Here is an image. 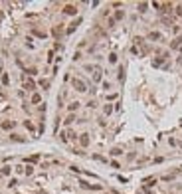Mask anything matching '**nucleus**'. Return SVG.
Returning a JSON list of instances; mask_svg holds the SVG:
<instances>
[{"instance_id":"obj_1","label":"nucleus","mask_w":182,"mask_h":194,"mask_svg":"<svg viewBox=\"0 0 182 194\" xmlns=\"http://www.w3.org/2000/svg\"><path fill=\"white\" fill-rule=\"evenodd\" d=\"M69 81H71V87H73L75 91H79V93H85V91H89V89H87V83H85L83 79H79V77H71Z\"/></svg>"},{"instance_id":"obj_2","label":"nucleus","mask_w":182,"mask_h":194,"mask_svg":"<svg viewBox=\"0 0 182 194\" xmlns=\"http://www.w3.org/2000/svg\"><path fill=\"white\" fill-rule=\"evenodd\" d=\"M79 184H81V188H85V190H93V192H103V186L101 184H91L87 180H79Z\"/></svg>"},{"instance_id":"obj_3","label":"nucleus","mask_w":182,"mask_h":194,"mask_svg":"<svg viewBox=\"0 0 182 194\" xmlns=\"http://www.w3.org/2000/svg\"><path fill=\"white\" fill-rule=\"evenodd\" d=\"M22 87H24L26 91H30V93H34V91L38 89V83H36L34 79H30V77H24V83H22Z\"/></svg>"},{"instance_id":"obj_4","label":"nucleus","mask_w":182,"mask_h":194,"mask_svg":"<svg viewBox=\"0 0 182 194\" xmlns=\"http://www.w3.org/2000/svg\"><path fill=\"white\" fill-rule=\"evenodd\" d=\"M61 12H63L65 16H77V12H79V10H77V6H75V4H65Z\"/></svg>"},{"instance_id":"obj_5","label":"nucleus","mask_w":182,"mask_h":194,"mask_svg":"<svg viewBox=\"0 0 182 194\" xmlns=\"http://www.w3.org/2000/svg\"><path fill=\"white\" fill-rule=\"evenodd\" d=\"M77 139H79V147H81V149H87V147H89V135H87V133H81V135H77Z\"/></svg>"},{"instance_id":"obj_6","label":"nucleus","mask_w":182,"mask_h":194,"mask_svg":"<svg viewBox=\"0 0 182 194\" xmlns=\"http://www.w3.org/2000/svg\"><path fill=\"white\" fill-rule=\"evenodd\" d=\"M79 24H81V18H75V20H73V22H71L69 26H67V30H65V34H73V32H75V28H77Z\"/></svg>"},{"instance_id":"obj_7","label":"nucleus","mask_w":182,"mask_h":194,"mask_svg":"<svg viewBox=\"0 0 182 194\" xmlns=\"http://www.w3.org/2000/svg\"><path fill=\"white\" fill-rule=\"evenodd\" d=\"M30 103H32V105H42V95H40L38 91H34L32 97H30Z\"/></svg>"},{"instance_id":"obj_8","label":"nucleus","mask_w":182,"mask_h":194,"mask_svg":"<svg viewBox=\"0 0 182 194\" xmlns=\"http://www.w3.org/2000/svg\"><path fill=\"white\" fill-rule=\"evenodd\" d=\"M148 40H152V42H160L162 40V34L160 32H156V30H152V32H148V36H146Z\"/></svg>"},{"instance_id":"obj_9","label":"nucleus","mask_w":182,"mask_h":194,"mask_svg":"<svg viewBox=\"0 0 182 194\" xmlns=\"http://www.w3.org/2000/svg\"><path fill=\"white\" fill-rule=\"evenodd\" d=\"M101 77H103V70H101L99 66H95V73H93V81H95V83H99V81H101Z\"/></svg>"},{"instance_id":"obj_10","label":"nucleus","mask_w":182,"mask_h":194,"mask_svg":"<svg viewBox=\"0 0 182 194\" xmlns=\"http://www.w3.org/2000/svg\"><path fill=\"white\" fill-rule=\"evenodd\" d=\"M79 107H81V103H79V101H71V103L67 105V113H75Z\"/></svg>"},{"instance_id":"obj_11","label":"nucleus","mask_w":182,"mask_h":194,"mask_svg":"<svg viewBox=\"0 0 182 194\" xmlns=\"http://www.w3.org/2000/svg\"><path fill=\"white\" fill-rule=\"evenodd\" d=\"M14 125H16L14 121H2V123H0V129H4V131H12Z\"/></svg>"},{"instance_id":"obj_12","label":"nucleus","mask_w":182,"mask_h":194,"mask_svg":"<svg viewBox=\"0 0 182 194\" xmlns=\"http://www.w3.org/2000/svg\"><path fill=\"white\" fill-rule=\"evenodd\" d=\"M10 141H14V143H26V137H22L18 133H10Z\"/></svg>"},{"instance_id":"obj_13","label":"nucleus","mask_w":182,"mask_h":194,"mask_svg":"<svg viewBox=\"0 0 182 194\" xmlns=\"http://www.w3.org/2000/svg\"><path fill=\"white\" fill-rule=\"evenodd\" d=\"M180 46H182V36H176V38L170 42V48L172 50H180Z\"/></svg>"},{"instance_id":"obj_14","label":"nucleus","mask_w":182,"mask_h":194,"mask_svg":"<svg viewBox=\"0 0 182 194\" xmlns=\"http://www.w3.org/2000/svg\"><path fill=\"white\" fill-rule=\"evenodd\" d=\"M75 119H77V117H75V113H67L65 121H63V125H65V127L69 129V125H71V123H75Z\"/></svg>"},{"instance_id":"obj_15","label":"nucleus","mask_w":182,"mask_h":194,"mask_svg":"<svg viewBox=\"0 0 182 194\" xmlns=\"http://www.w3.org/2000/svg\"><path fill=\"white\" fill-rule=\"evenodd\" d=\"M172 8H174V6H172L170 2H166V4H162V6H160V12H162V14H170V12H172Z\"/></svg>"},{"instance_id":"obj_16","label":"nucleus","mask_w":182,"mask_h":194,"mask_svg":"<svg viewBox=\"0 0 182 194\" xmlns=\"http://www.w3.org/2000/svg\"><path fill=\"white\" fill-rule=\"evenodd\" d=\"M24 127H26V129H28V131H30L32 135L36 133V125H34V123H32L30 119H26V121H24Z\"/></svg>"},{"instance_id":"obj_17","label":"nucleus","mask_w":182,"mask_h":194,"mask_svg":"<svg viewBox=\"0 0 182 194\" xmlns=\"http://www.w3.org/2000/svg\"><path fill=\"white\" fill-rule=\"evenodd\" d=\"M136 10H138L140 14H144V12L148 10V2H138V4H136Z\"/></svg>"},{"instance_id":"obj_18","label":"nucleus","mask_w":182,"mask_h":194,"mask_svg":"<svg viewBox=\"0 0 182 194\" xmlns=\"http://www.w3.org/2000/svg\"><path fill=\"white\" fill-rule=\"evenodd\" d=\"M113 18H115V22H119V20H123L125 18V10H115V14H113Z\"/></svg>"},{"instance_id":"obj_19","label":"nucleus","mask_w":182,"mask_h":194,"mask_svg":"<svg viewBox=\"0 0 182 194\" xmlns=\"http://www.w3.org/2000/svg\"><path fill=\"white\" fill-rule=\"evenodd\" d=\"M107 60H109V64H111V66H115V64H117V60H119L117 52H111V54L107 56Z\"/></svg>"},{"instance_id":"obj_20","label":"nucleus","mask_w":182,"mask_h":194,"mask_svg":"<svg viewBox=\"0 0 182 194\" xmlns=\"http://www.w3.org/2000/svg\"><path fill=\"white\" fill-rule=\"evenodd\" d=\"M10 174H12V166H8V164H6V166H2V168H0V176H10Z\"/></svg>"},{"instance_id":"obj_21","label":"nucleus","mask_w":182,"mask_h":194,"mask_svg":"<svg viewBox=\"0 0 182 194\" xmlns=\"http://www.w3.org/2000/svg\"><path fill=\"white\" fill-rule=\"evenodd\" d=\"M113 111H115V107H113L111 103H107V105H103V115H105V117H107V115H111Z\"/></svg>"},{"instance_id":"obj_22","label":"nucleus","mask_w":182,"mask_h":194,"mask_svg":"<svg viewBox=\"0 0 182 194\" xmlns=\"http://www.w3.org/2000/svg\"><path fill=\"white\" fill-rule=\"evenodd\" d=\"M109 155L111 156H121L123 155V149H121V147H113V149L109 151Z\"/></svg>"},{"instance_id":"obj_23","label":"nucleus","mask_w":182,"mask_h":194,"mask_svg":"<svg viewBox=\"0 0 182 194\" xmlns=\"http://www.w3.org/2000/svg\"><path fill=\"white\" fill-rule=\"evenodd\" d=\"M26 162H30V164L40 162V155H30V156H26Z\"/></svg>"},{"instance_id":"obj_24","label":"nucleus","mask_w":182,"mask_h":194,"mask_svg":"<svg viewBox=\"0 0 182 194\" xmlns=\"http://www.w3.org/2000/svg\"><path fill=\"white\" fill-rule=\"evenodd\" d=\"M38 85H40L44 91H47V89H49V79H38Z\"/></svg>"},{"instance_id":"obj_25","label":"nucleus","mask_w":182,"mask_h":194,"mask_svg":"<svg viewBox=\"0 0 182 194\" xmlns=\"http://www.w3.org/2000/svg\"><path fill=\"white\" fill-rule=\"evenodd\" d=\"M61 32H63V28H61V26H53V28H51V36H55V38H59V36H61Z\"/></svg>"},{"instance_id":"obj_26","label":"nucleus","mask_w":182,"mask_h":194,"mask_svg":"<svg viewBox=\"0 0 182 194\" xmlns=\"http://www.w3.org/2000/svg\"><path fill=\"white\" fill-rule=\"evenodd\" d=\"M154 182H156V176H148V178H144V180H142V184H144V186H154Z\"/></svg>"},{"instance_id":"obj_27","label":"nucleus","mask_w":182,"mask_h":194,"mask_svg":"<svg viewBox=\"0 0 182 194\" xmlns=\"http://www.w3.org/2000/svg\"><path fill=\"white\" fill-rule=\"evenodd\" d=\"M65 137H67V139H77V133H75L73 129H65Z\"/></svg>"},{"instance_id":"obj_28","label":"nucleus","mask_w":182,"mask_h":194,"mask_svg":"<svg viewBox=\"0 0 182 194\" xmlns=\"http://www.w3.org/2000/svg\"><path fill=\"white\" fill-rule=\"evenodd\" d=\"M24 174H26V176H32V174H34V166H32V164L24 166Z\"/></svg>"},{"instance_id":"obj_29","label":"nucleus","mask_w":182,"mask_h":194,"mask_svg":"<svg viewBox=\"0 0 182 194\" xmlns=\"http://www.w3.org/2000/svg\"><path fill=\"white\" fill-rule=\"evenodd\" d=\"M119 81H125V66H119Z\"/></svg>"},{"instance_id":"obj_30","label":"nucleus","mask_w":182,"mask_h":194,"mask_svg":"<svg viewBox=\"0 0 182 194\" xmlns=\"http://www.w3.org/2000/svg\"><path fill=\"white\" fill-rule=\"evenodd\" d=\"M24 73H28V75H36V73H38V68H26Z\"/></svg>"},{"instance_id":"obj_31","label":"nucleus","mask_w":182,"mask_h":194,"mask_svg":"<svg viewBox=\"0 0 182 194\" xmlns=\"http://www.w3.org/2000/svg\"><path fill=\"white\" fill-rule=\"evenodd\" d=\"M174 176H176V172H170V174H164L162 180H164V182H170V180H174Z\"/></svg>"},{"instance_id":"obj_32","label":"nucleus","mask_w":182,"mask_h":194,"mask_svg":"<svg viewBox=\"0 0 182 194\" xmlns=\"http://www.w3.org/2000/svg\"><path fill=\"white\" fill-rule=\"evenodd\" d=\"M174 14H176L178 18H182V4H176V6H174Z\"/></svg>"},{"instance_id":"obj_33","label":"nucleus","mask_w":182,"mask_h":194,"mask_svg":"<svg viewBox=\"0 0 182 194\" xmlns=\"http://www.w3.org/2000/svg\"><path fill=\"white\" fill-rule=\"evenodd\" d=\"M115 26H117L115 18H107V28H115Z\"/></svg>"},{"instance_id":"obj_34","label":"nucleus","mask_w":182,"mask_h":194,"mask_svg":"<svg viewBox=\"0 0 182 194\" xmlns=\"http://www.w3.org/2000/svg\"><path fill=\"white\" fill-rule=\"evenodd\" d=\"M32 34L38 36V38H46V32H42V30H32Z\"/></svg>"},{"instance_id":"obj_35","label":"nucleus","mask_w":182,"mask_h":194,"mask_svg":"<svg viewBox=\"0 0 182 194\" xmlns=\"http://www.w3.org/2000/svg\"><path fill=\"white\" fill-rule=\"evenodd\" d=\"M168 145H170V147H178V141H176L174 137H168Z\"/></svg>"},{"instance_id":"obj_36","label":"nucleus","mask_w":182,"mask_h":194,"mask_svg":"<svg viewBox=\"0 0 182 194\" xmlns=\"http://www.w3.org/2000/svg\"><path fill=\"white\" fill-rule=\"evenodd\" d=\"M83 70H85V72H95V66H91V64H85V66H83Z\"/></svg>"},{"instance_id":"obj_37","label":"nucleus","mask_w":182,"mask_h":194,"mask_svg":"<svg viewBox=\"0 0 182 194\" xmlns=\"http://www.w3.org/2000/svg\"><path fill=\"white\" fill-rule=\"evenodd\" d=\"M2 83H4V85H8V83H10V77H8V73H2Z\"/></svg>"},{"instance_id":"obj_38","label":"nucleus","mask_w":182,"mask_h":194,"mask_svg":"<svg viewBox=\"0 0 182 194\" xmlns=\"http://www.w3.org/2000/svg\"><path fill=\"white\" fill-rule=\"evenodd\" d=\"M87 107H89V109H95V107H97V101H95V99L87 101Z\"/></svg>"},{"instance_id":"obj_39","label":"nucleus","mask_w":182,"mask_h":194,"mask_svg":"<svg viewBox=\"0 0 182 194\" xmlns=\"http://www.w3.org/2000/svg\"><path fill=\"white\" fill-rule=\"evenodd\" d=\"M51 62H53V50L47 52V64H51Z\"/></svg>"},{"instance_id":"obj_40","label":"nucleus","mask_w":182,"mask_h":194,"mask_svg":"<svg viewBox=\"0 0 182 194\" xmlns=\"http://www.w3.org/2000/svg\"><path fill=\"white\" fill-rule=\"evenodd\" d=\"M79 60H81V52H79V50H77V52H75V54H73V62H79Z\"/></svg>"},{"instance_id":"obj_41","label":"nucleus","mask_w":182,"mask_h":194,"mask_svg":"<svg viewBox=\"0 0 182 194\" xmlns=\"http://www.w3.org/2000/svg\"><path fill=\"white\" fill-rule=\"evenodd\" d=\"M101 87H103L105 91H109V89H111V83H109V81H103V83H101Z\"/></svg>"},{"instance_id":"obj_42","label":"nucleus","mask_w":182,"mask_h":194,"mask_svg":"<svg viewBox=\"0 0 182 194\" xmlns=\"http://www.w3.org/2000/svg\"><path fill=\"white\" fill-rule=\"evenodd\" d=\"M16 184H18V180H16V178H10V182H8V186H10V188H16Z\"/></svg>"},{"instance_id":"obj_43","label":"nucleus","mask_w":182,"mask_h":194,"mask_svg":"<svg viewBox=\"0 0 182 194\" xmlns=\"http://www.w3.org/2000/svg\"><path fill=\"white\" fill-rule=\"evenodd\" d=\"M117 97H119V95H117V93H109V95H107V99H109V101H115V99H117Z\"/></svg>"},{"instance_id":"obj_44","label":"nucleus","mask_w":182,"mask_h":194,"mask_svg":"<svg viewBox=\"0 0 182 194\" xmlns=\"http://www.w3.org/2000/svg\"><path fill=\"white\" fill-rule=\"evenodd\" d=\"M111 168H121V164L117 160H111Z\"/></svg>"},{"instance_id":"obj_45","label":"nucleus","mask_w":182,"mask_h":194,"mask_svg":"<svg viewBox=\"0 0 182 194\" xmlns=\"http://www.w3.org/2000/svg\"><path fill=\"white\" fill-rule=\"evenodd\" d=\"M135 156H136V153H129V155H127V158H129V160H135Z\"/></svg>"},{"instance_id":"obj_46","label":"nucleus","mask_w":182,"mask_h":194,"mask_svg":"<svg viewBox=\"0 0 182 194\" xmlns=\"http://www.w3.org/2000/svg\"><path fill=\"white\" fill-rule=\"evenodd\" d=\"M69 168H71L73 172H81V168H79V166H75V164H73V166H69Z\"/></svg>"},{"instance_id":"obj_47","label":"nucleus","mask_w":182,"mask_h":194,"mask_svg":"<svg viewBox=\"0 0 182 194\" xmlns=\"http://www.w3.org/2000/svg\"><path fill=\"white\" fill-rule=\"evenodd\" d=\"M131 54H135V56H138V50H136V46H133V48H131Z\"/></svg>"},{"instance_id":"obj_48","label":"nucleus","mask_w":182,"mask_h":194,"mask_svg":"<svg viewBox=\"0 0 182 194\" xmlns=\"http://www.w3.org/2000/svg\"><path fill=\"white\" fill-rule=\"evenodd\" d=\"M176 64H178V66H180V68H182V58H180V56L176 58Z\"/></svg>"},{"instance_id":"obj_49","label":"nucleus","mask_w":182,"mask_h":194,"mask_svg":"<svg viewBox=\"0 0 182 194\" xmlns=\"http://www.w3.org/2000/svg\"><path fill=\"white\" fill-rule=\"evenodd\" d=\"M178 147H180V149H182V141H180V143H178Z\"/></svg>"},{"instance_id":"obj_50","label":"nucleus","mask_w":182,"mask_h":194,"mask_svg":"<svg viewBox=\"0 0 182 194\" xmlns=\"http://www.w3.org/2000/svg\"><path fill=\"white\" fill-rule=\"evenodd\" d=\"M178 52H180V54H182V46H180V50H178Z\"/></svg>"},{"instance_id":"obj_51","label":"nucleus","mask_w":182,"mask_h":194,"mask_svg":"<svg viewBox=\"0 0 182 194\" xmlns=\"http://www.w3.org/2000/svg\"><path fill=\"white\" fill-rule=\"evenodd\" d=\"M99 194H107V192H99Z\"/></svg>"},{"instance_id":"obj_52","label":"nucleus","mask_w":182,"mask_h":194,"mask_svg":"<svg viewBox=\"0 0 182 194\" xmlns=\"http://www.w3.org/2000/svg\"><path fill=\"white\" fill-rule=\"evenodd\" d=\"M115 194H121V192H115Z\"/></svg>"},{"instance_id":"obj_53","label":"nucleus","mask_w":182,"mask_h":194,"mask_svg":"<svg viewBox=\"0 0 182 194\" xmlns=\"http://www.w3.org/2000/svg\"><path fill=\"white\" fill-rule=\"evenodd\" d=\"M180 139H182V137H180Z\"/></svg>"}]
</instances>
